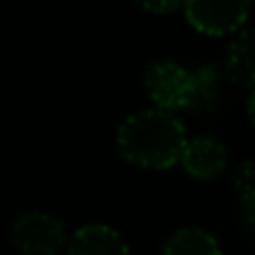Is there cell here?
Returning a JSON list of instances; mask_svg holds the SVG:
<instances>
[{
  "instance_id": "6da1fadb",
  "label": "cell",
  "mask_w": 255,
  "mask_h": 255,
  "mask_svg": "<svg viewBox=\"0 0 255 255\" xmlns=\"http://www.w3.org/2000/svg\"><path fill=\"white\" fill-rule=\"evenodd\" d=\"M116 142L127 163L144 169H169L181 160L188 133L174 113L147 109L122 122Z\"/></svg>"
},
{
  "instance_id": "7a4b0ae2",
  "label": "cell",
  "mask_w": 255,
  "mask_h": 255,
  "mask_svg": "<svg viewBox=\"0 0 255 255\" xmlns=\"http://www.w3.org/2000/svg\"><path fill=\"white\" fill-rule=\"evenodd\" d=\"M144 91L156 109L176 116L194 100V72L172 59H158L144 70Z\"/></svg>"
},
{
  "instance_id": "3957f363",
  "label": "cell",
  "mask_w": 255,
  "mask_h": 255,
  "mask_svg": "<svg viewBox=\"0 0 255 255\" xmlns=\"http://www.w3.org/2000/svg\"><path fill=\"white\" fill-rule=\"evenodd\" d=\"M253 0H183L188 23L208 36H226L244 27Z\"/></svg>"
},
{
  "instance_id": "277c9868",
  "label": "cell",
  "mask_w": 255,
  "mask_h": 255,
  "mask_svg": "<svg viewBox=\"0 0 255 255\" xmlns=\"http://www.w3.org/2000/svg\"><path fill=\"white\" fill-rule=\"evenodd\" d=\"M9 240L20 255H57L68 244L66 228L50 212H25L14 222Z\"/></svg>"
},
{
  "instance_id": "5b68a950",
  "label": "cell",
  "mask_w": 255,
  "mask_h": 255,
  "mask_svg": "<svg viewBox=\"0 0 255 255\" xmlns=\"http://www.w3.org/2000/svg\"><path fill=\"white\" fill-rule=\"evenodd\" d=\"M178 165L197 181H212L226 169L228 151L212 135H201V138L192 140L188 138V144L181 154Z\"/></svg>"
},
{
  "instance_id": "8992f818",
  "label": "cell",
  "mask_w": 255,
  "mask_h": 255,
  "mask_svg": "<svg viewBox=\"0 0 255 255\" xmlns=\"http://www.w3.org/2000/svg\"><path fill=\"white\" fill-rule=\"evenodd\" d=\"M68 255H133L125 237L111 226L88 224L72 233L66 244Z\"/></svg>"
},
{
  "instance_id": "52a82bcc",
  "label": "cell",
  "mask_w": 255,
  "mask_h": 255,
  "mask_svg": "<svg viewBox=\"0 0 255 255\" xmlns=\"http://www.w3.org/2000/svg\"><path fill=\"white\" fill-rule=\"evenodd\" d=\"M226 75L233 84L255 88V27L240 29L226 52Z\"/></svg>"
},
{
  "instance_id": "ba28073f",
  "label": "cell",
  "mask_w": 255,
  "mask_h": 255,
  "mask_svg": "<svg viewBox=\"0 0 255 255\" xmlns=\"http://www.w3.org/2000/svg\"><path fill=\"white\" fill-rule=\"evenodd\" d=\"M163 255H224L222 246L203 228H181L163 246Z\"/></svg>"
},
{
  "instance_id": "9c48e42d",
  "label": "cell",
  "mask_w": 255,
  "mask_h": 255,
  "mask_svg": "<svg viewBox=\"0 0 255 255\" xmlns=\"http://www.w3.org/2000/svg\"><path fill=\"white\" fill-rule=\"evenodd\" d=\"M240 203H255V160H242L233 172Z\"/></svg>"
},
{
  "instance_id": "30bf717a",
  "label": "cell",
  "mask_w": 255,
  "mask_h": 255,
  "mask_svg": "<svg viewBox=\"0 0 255 255\" xmlns=\"http://www.w3.org/2000/svg\"><path fill=\"white\" fill-rule=\"evenodd\" d=\"M135 5L140 9L149 11V14H174L176 9L183 7V0H135Z\"/></svg>"
},
{
  "instance_id": "8fae6325",
  "label": "cell",
  "mask_w": 255,
  "mask_h": 255,
  "mask_svg": "<svg viewBox=\"0 0 255 255\" xmlns=\"http://www.w3.org/2000/svg\"><path fill=\"white\" fill-rule=\"evenodd\" d=\"M240 226L255 240V203H240Z\"/></svg>"
},
{
  "instance_id": "7c38bea8",
  "label": "cell",
  "mask_w": 255,
  "mask_h": 255,
  "mask_svg": "<svg viewBox=\"0 0 255 255\" xmlns=\"http://www.w3.org/2000/svg\"><path fill=\"white\" fill-rule=\"evenodd\" d=\"M246 113H249V120H251V125L255 127V88L251 91V95H249V104H246Z\"/></svg>"
}]
</instances>
